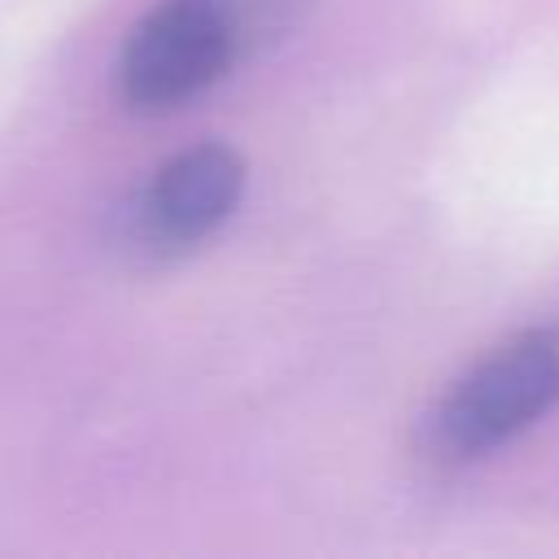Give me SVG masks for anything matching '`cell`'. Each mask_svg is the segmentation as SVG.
<instances>
[{"label": "cell", "mask_w": 559, "mask_h": 559, "mask_svg": "<svg viewBox=\"0 0 559 559\" xmlns=\"http://www.w3.org/2000/svg\"><path fill=\"white\" fill-rule=\"evenodd\" d=\"M245 157L227 144H197L175 153L153 170V179L131 197L122 218L127 249L148 262H170L210 240L245 197Z\"/></svg>", "instance_id": "obj_3"}, {"label": "cell", "mask_w": 559, "mask_h": 559, "mask_svg": "<svg viewBox=\"0 0 559 559\" xmlns=\"http://www.w3.org/2000/svg\"><path fill=\"white\" fill-rule=\"evenodd\" d=\"M559 406V319L533 323L463 376H454L419 415L415 445L437 467H459L493 454L511 437L528 432Z\"/></svg>", "instance_id": "obj_2"}, {"label": "cell", "mask_w": 559, "mask_h": 559, "mask_svg": "<svg viewBox=\"0 0 559 559\" xmlns=\"http://www.w3.org/2000/svg\"><path fill=\"white\" fill-rule=\"evenodd\" d=\"M314 0H157L122 39L114 96L131 114H166L223 74L275 52Z\"/></svg>", "instance_id": "obj_1"}]
</instances>
